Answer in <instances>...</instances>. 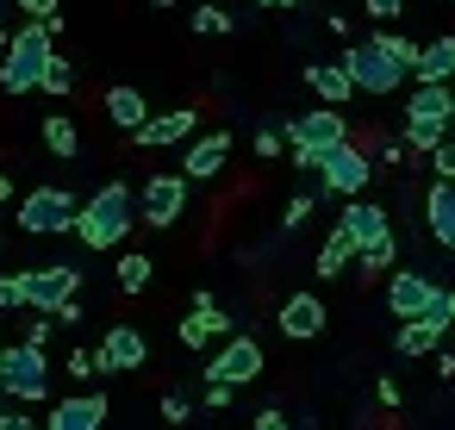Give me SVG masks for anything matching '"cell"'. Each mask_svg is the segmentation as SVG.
<instances>
[{
  "label": "cell",
  "instance_id": "obj_1",
  "mask_svg": "<svg viewBox=\"0 0 455 430\" xmlns=\"http://www.w3.org/2000/svg\"><path fill=\"white\" fill-rule=\"evenodd\" d=\"M132 219H138V194H132L125 181H107L88 206H76V225H69V231H76L88 250H113V243H125Z\"/></svg>",
  "mask_w": 455,
  "mask_h": 430
},
{
  "label": "cell",
  "instance_id": "obj_2",
  "mask_svg": "<svg viewBox=\"0 0 455 430\" xmlns=\"http://www.w3.org/2000/svg\"><path fill=\"white\" fill-rule=\"evenodd\" d=\"M51 38H57L51 20H32L26 32H13L7 51H0V88H7V94H32L38 76H44V63H51V51H57Z\"/></svg>",
  "mask_w": 455,
  "mask_h": 430
},
{
  "label": "cell",
  "instance_id": "obj_3",
  "mask_svg": "<svg viewBox=\"0 0 455 430\" xmlns=\"http://www.w3.org/2000/svg\"><path fill=\"white\" fill-rule=\"evenodd\" d=\"M343 69H349V82H355L362 94H399V88H405V76H411V69H405L380 38L349 44V51H343Z\"/></svg>",
  "mask_w": 455,
  "mask_h": 430
},
{
  "label": "cell",
  "instance_id": "obj_4",
  "mask_svg": "<svg viewBox=\"0 0 455 430\" xmlns=\"http://www.w3.org/2000/svg\"><path fill=\"white\" fill-rule=\"evenodd\" d=\"M281 138H287V150H293V169H318V156L337 150V144L349 138V125H343L337 107H324V113H299V119H287Z\"/></svg>",
  "mask_w": 455,
  "mask_h": 430
},
{
  "label": "cell",
  "instance_id": "obj_5",
  "mask_svg": "<svg viewBox=\"0 0 455 430\" xmlns=\"http://www.w3.org/2000/svg\"><path fill=\"white\" fill-rule=\"evenodd\" d=\"M0 393H13V399H44V393H51L44 343H13V349H0Z\"/></svg>",
  "mask_w": 455,
  "mask_h": 430
},
{
  "label": "cell",
  "instance_id": "obj_6",
  "mask_svg": "<svg viewBox=\"0 0 455 430\" xmlns=\"http://www.w3.org/2000/svg\"><path fill=\"white\" fill-rule=\"evenodd\" d=\"M76 194L69 187H32L26 200H20V225L32 231V237H57V231H69L76 225Z\"/></svg>",
  "mask_w": 455,
  "mask_h": 430
},
{
  "label": "cell",
  "instance_id": "obj_7",
  "mask_svg": "<svg viewBox=\"0 0 455 430\" xmlns=\"http://www.w3.org/2000/svg\"><path fill=\"white\" fill-rule=\"evenodd\" d=\"M387 306H393L399 318H449V293H443L436 281L411 275V268L387 281Z\"/></svg>",
  "mask_w": 455,
  "mask_h": 430
},
{
  "label": "cell",
  "instance_id": "obj_8",
  "mask_svg": "<svg viewBox=\"0 0 455 430\" xmlns=\"http://www.w3.org/2000/svg\"><path fill=\"white\" fill-rule=\"evenodd\" d=\"M181 212H188V175H150L144 194H138V219L156 225V231H169Z\"/></svg>",
  "mask_w": 455,
  "mask_h": 430
},
{
  "label": "cell",
  "instance_id": "obj_9",
  "mask_svg": "<svg viewBox=\"0 0 455 430\" xmlns=\"http://www.w3.org/2000/svg\"><path fill=\"white\" fill-rule=\"evenodd\" d=\"M368 169H374V163H368V156H362L349 138H343L337 150H324V156H318V175H324V187H331V194H343V200L368 187Z\"/></svg>",
  "mask_w": 455,
  "mask_h": 430
},
{
  "label": "cell",
  "instance_id": "obj_10",
  "mask_svg": "<svg viewBox=\"0 0 455 430\" xmlns=\"http://www.w3.org/2000/svg\"><path fill=\"white\" fill-rule=\"evenodd\" d=\"M76 287H82V275H76L69 262L32 268V275H26V306H32V312H57L63 299H76Z\"/></svg>",
  "mask_w": 455,
  "mask_h": 430
},
{
  "label": "cell",
  "instance_id": "obj_11",
  "mask_svg": "<svg viewBox=\"0 0 455 430\" xmlns=\"http://www.w3.org/2000/svg\"><path fill=\"white\" fill-rule=\"evenodd\" d=\"M194 125H200V113H144V125H132V138L144 144V150H169V144H188L194 138Z\"/></svg>",
  "mask_w": 455,
  "mask_h": 430
},
{
  "label": "cell",
  "instance_id": "obj_12",
  "mask_svg": "<svg viewBox=\"0 0 455 430\" xmlns=\"http://www.w3.org/2000/svg\"><path fill=\"white\" fill-rule=\"evenodd\" d=\"M144 362H150V343H144L138 324H113L100 337V368L107 374H125V368H144Z\"/></svg>",
  "mask_w": 455,
  "mask_h": 430
},
{
  "label": "cell",
  "instance_id": "obj_13",
  "mask_svg": "<svg viewBox=\"0 0 455 430\" xmlns=\"http://www.w3.org/2000/svg\"><path fill=\"white\" fill-rule=\"evenodd\" d=\"M262 362H268V355H262V343H256V337H231V343L212 355V380L243 386V380H256V374H262Z\"/></svg>",
  "mask_w": 455,
  "mask_h": 430
},
{
  "label": "cell",
  "instance_id": "obj_14",
  "mask_svg": "<svg viewBox=\"0 0 455 430\" xmlns=\"http://www.w3.org/2000/svg\"><path fill=\"white\" fill-rule=\"evenodd\" d=\"M225 156H231V131L194 138L188 156H181V175H188V181H212V175H225Z\"/></svg>",
  "mask_w": 455,
  "mask_h": 430
},
{
  "label": "cell",
  "instance_id": "obj_15",
  "mask_svg": "<svg viewBox=\"0 0 455 430\" xmlns=\"http://www.w3.org/2000/svg\"><path fill=\"white\" fill-rule=\"evenodd\" d=\"M107 411H113V405H107L100 393H76V399H63L44 424H51V430H100V424H107Z\"/></svg>",
  "mask_w": 455,
  "mask_h": 430
},
{
  "label": "cell",
  "instance_id": "obj_16",
  "mask_svg": "<svg viewBox=\"0 0 455 430\" xmlns=\"http://www.w3.org/2000/svg\"><path fill=\"white\" fill-rule=\"evenodd\" d=\"M424 219H430V237L443 250H455V181L449 175H436V187L424 194Z\"/></svg>",
  "mask_w": 455,
  "mask_h": 430
},
{
  "label": "cell",
  "instance_id": "obj_17",
  "mask_svg": "<svg viewBox=\"0 0 455 430\" xmlns=\"http://www.w3.org/2000/svg\"><path fill=\"white\" fill-rule=\"evenodd\" d=\"M405 125H443L449 131V82H418L411 107H405Z\"/></svg>",
  "mask_w": 455,
  "mask_h": 430
},
{
  "label": "cell",
  "instance_id": "obj_18",
  "mask_svg": "<svg viewBox=\"0 0 455 430\" xmlns=\"http://www.w3.org/2000/svg\"><path fill=\"white\" fill-rule=\"evenodd\" d=\"M337 231H343V237H349V250H355V243H368V237H380V231H393V225H387V212H380V206H368L362 194H349V206H343Z\"/></svg>",
  "mask_w": 455,
  "mask_h": 430
},
{
  "label": "cell",
  "instance_id": "obj_19",
  "mask_svg": "<svg viewBox=\"0 0 455 430\" xmlns=\"http://www.w3.org/2000/svg\"><path fill=\"white\" fill-rule=\"evenodd\" d=\"M324 318H331V312H324V299H312V293H293V299L281 306V330H287L293 343L318 337V330H324Z\"/></svg>",
  "mask_w": 455,
  "mask_h": 430
},
{
  "label": "cell",
  "instance_id": "obj_20",
  "mask_svg": "<svg viewBox=\"0 0 455 430\" xmlns=\"http://www.w3.org/2000/svg\"><path fill=\"white\" fill-rule=\"evenodd\" d=\"M443 330H449V318H399L393 349H399V355H436Z\"/></svg>",
  "mask_w": 455,
  "mask_h": 430
},
{
  "label": "cell",
  "instance_id": "obj_21",
  "mask_svg": "<svg viewBox=\"0 0 455 430\" xmlns=\"http://www.w3.org/2000/svg\"><path fill=\"white\" fill-rule=\"evenodd\" d=\"M411 76H418V82H455V38H430V44H418Z\"/></svg>",
  "mask_w": 455,
  "mask_h": 430
},
{
  "label": "cell",
  "instance_id": "obj_22",
  "mask_svg": "<svg viewBox=\"0 0 455 430\" xmlns=\"http://www.w3.org/2000/svg\"><path fill=\"white\" fill-rule=\"evenodd\" d=\"M306 82H312V94H318L324 107H343V100L355 94V82H349L343 63H306Z\"/></svg>",
  "mask_w": 455,
  "mask_h": 430
},
{
  "label": "cell",
  "instance_id": "obj_23",
  "mask_svg": "<svg viewBox=\"0 0 455 430\" xmlns=\"http://www.w3.org/2000/svg\"><path fill=\"white\" fill-rule=\"evenodd\" d=\"M219 330H231V318H225L219 306H194V312L181 318V343H188V349H206Z\"/></svg>",
  "mask_w": 455,
  "mask_h": 430
},
{
  "label": "cell",
  "instance_id": "obj_24",
  "mask_svg": "<svg viewBox=\"0 0 455 430\" xmlns=\"http://www.w3.org/2000/svg\"><path fill=\"white\" fill-rule=\"evenodd\" d=\"M144 113H150V107H144V94H138V88H113V94H107V119H113L119 131L144 125Z\"/></svg>",
  "mask_w": 455,
  "mask_h": 430
},
{
  "label": "cell",
  "instance_id": "obj_25",
  "mask_svg": "<svg viewBox=\"0 0 455 430\" xmlns=\"http://www.w3.org/2000/svg\"><path fill=\"white\" fill-rule=\"evenodd\" d=\"M44 150H51V156H63V163H69V156H76V150H82V131H76V125H69V119H63V113H51V119H44Z\"/></svg>",
  "mask_w": 455,
  "mask_h": 430
},
{
  "label": "cell",
  "instance_id": "obj_26",
  "mask_svg": "<svg viewBox=\"0 0 455 430\" xmlns=\"http://www.w3.org/2000/svg\"><path fill=\"white\" fill-rule=\"evenodd\" d=\"M393 250H399V243H393V231H380V237L355 243V256H349V262H362V275H380V268L393 262Z\"/></svg>",
  "mask_w": 455,
  "mask_h": 430
},
{
  "label": "cell",
  "instance_id": "obj_27",
  "mask_svg": "<svg viewBox=\"0 0 455 430\" xmlns=\"http://www.w3.org/2000/svg\"><path fill=\"white\" fill-rule=\"evenodd\" d=\"M349 256H355V250H349V237H343V231H331V237H324V250H318V275H324V281H337V275L349 268Z\"/></svg>",
  "mask_w": 455,
  "mask_h": 430
},
{
  "label": "cell",
  "instance_id": "obj_28",
  "mask_svg": "<svg viewBox=\"0 0 455 430\" xmlns=\"http://www.w3.org/2000/svg\"><path fill=\"white\" fill-rule=\"evenodd\" d=\"M150 275H156V268H150V256H138V250H125V256H119V293H144V287H150Z\"/></svg>",
  "mask_w": 455,
  "mask_h": 430
},
{
  "label": "cell",
  "instance_id": "obj_29",
  "mask_svg": "<svg viewBox=\"0 0 455 430\" xmlns=\"http://www.w3.org/2000/svg\"><path fill=\"white\" fill-rule=\"evenodd\" d=\"M38 88H44V94H69V88H76V69H69V63H63V57L51 51V63H44V76H38Z\"/></svg>",
  "mask_w": 455,
  "mask_h": 430
},
{
  "label": "cell",
  "instance_id": "obj_30",
  "mask_svg": "<svg viewBox=\"0 0 455 430\" xmlns=\"http://www.w3.org/2000/svg\"><path fill=\"white\" fill-rule=\"evenodd\" d=\"M237 20L231 13H219V0H200V13H194V32H231Z\"/></svg>",
  "mask_w": 455,
  "mask_h": 430
},
{
  "label": "cell",
  "instance_id": "obj_31",
  "mask_svg": "<svg viewBox=\"0 0 455 430\" xmlns=\"http://www.w3.org/2000/svg\"><path fill=\"white\" fill-rule=\"evenodd\" d=\"M443 138H449L443 125H405V144H411V150H424V156H430V150H436Z\"/></svg>",
  "mask_w": 455,
  "mask_h": 430
},
{
  "label": "cell",
  "instance_id": "obj_32",
  "mask_svg": "<svg viewBox=\"0 0 455 430\" xmlns=\"http://www.w3.org/2000/svg\"><path fill=\"white\" fill-rule=\"evenodd\" d=\"M26 306V275H0V312H20Z\"/></svg>",
  "mask_w": 455,
  "mask_h": 430
},
{
  "label": "cell",
  "instance_id": "obj_33",
  "mask_svg": "<svg viewBox=\"0 0 455 430\" xmlns=\"http://www.w3.org/2000/svg\"><path fill=\"white\" fill-rule=\"evenodd\" d=\"M69 374H76V380H94V374H107V368H100V349H76V355H69Z\"/></svg>",
  "mask_w": 455,
  "mask_h": 430
},
{
  "label": "cell",
  "instance_id": "obj_34",
  "mask_svg": "<svg viewBox=\"0 0 455 430\" xmlns=\"http://www.w3.org/2000/svg\"><path fill=\"white\" fill-rule=\"evenodd\" d=\"M430 169H436V175H449V181H455V131H449V138H443V144H436V150H430Z\"/></svg>",
  "mask_w": 455,
  "mask_h": 430
},
{
  "label": "cell",
  "instance_id": "obj_35",
  "mask_svg": "<svg viewBox=\"0 0 455 430\" xmlns=\"http://www.w3.org/2000/svg\"><path fill=\"white\" fill-rule=\"evenodd\" d=\"M374 38H380V44H387V51H393V57L411 69V57H418V44H411V38H399V32H374Z\"/></svg>",
  "mask_w": 455,
  "mask_h": 430
},
{
  "label": "cell",
  "instance_id": "obj_36",
  "mask_svg": "<svg viewBox=\"0 0 455 430\" xmlns=\"http://www.w3.org/2000/svg\"><path fill=\"white\" fill-rule=\"evenodd\" d=\"M281 150H287V138H281V131H268V125H262V131H256V156H262V163H275V156H281Z\"/></svg>",
  "mask_w": 455,
  "mask_h": 430
},
{
  "label": "cell",
  "instance_id": "obj_37",
  "mask_svg": "<svg viewBox=\"0 0 455 430\" xmlns=\"http://www.w3.org/2000/svg\"><path fill=\"white\" fill-rule=\"evenodd\" d=\"M306 219H312V200H306V194H293V200H287V212H281V225H287V231H299Z\"/></svg>",
  "mask_w": 455,
  "mask_h": 430
},
{
  "label": "cell",
  "instance_id": "obj_38",
  "mask_svg": "<svg viewBox=\"0 0 455 430\" xmlns=\"http://www.w3.org/2000/svg\"><path fill=\"white\" fill-rule=\"evenodd\" d=\"M231 393H237L231 380H212V374H206V411H225V405H231Z\"/></svg>",
  "mask_w": 455,
  "mask_h": 430
},
{
  "label": "cell",
  "instance_id": "obj_39",
  "mask_svg": "<svg viewBox=\"0 0 455 430\" xmlns=\"http://www.w3.org/2000/svg\"><path fill=\"white\" fill-rule=\"evenodd\" d=\"M399 7H405V0H362V13H368V20H380V26H387V20H399Z\"/></svg>",
  "mask_w": 455,
  "mask_h": 430
},
{
  "label": "cell",
  "instance_id": "obj_40",
  "mask_svg": "<svg viewBox=\"0 0 455 430\" xmlns=\"http://www.w3.org/2000/svg\"><path fill=\"white\" fill-rule=\"evenodd\" d=\"M163 418H169V424H188V418H194V405H188L181 393H169V399H163Z\"/></svg>",
  "mask_w": 455,
  "mask_h": 430
},
{
  "label": "cell",
  "instance_id": "obj_41",
  "mask_svg": "<svg viewBox=\"0 0 455 430\" xmlns=\"http://www.w3.org/2000/svg\"><path fill=\"white\" fill-rule=\"evenodd\" d=\"M20 7H26L32 20H57V0H20Z\"/></svg>",
  "mask_w": 455,
  "mask_h": 430
},
{
  "label": "cell",
  "instance_id": "obj_42",
  "mask_svg": "<svg viewBox=\"0 0 455 430\" xmlns=\"http://www.w3.org/2000/svg\"><path fill=\"white\" fill-rule=\"evenodd\" d=\"M0 200H13V181H7V175H0Z\"/></svg>",
  "mask_w": 455,
  "mask_h": 430
},
{
  "label": "cell",
  "instance_id": "obj_43",
  "mask_svg": "<svg viewBox=\"0 0 455 430\" xmlns=\"http://www.w3.org/2000/svg\"><path fill=\"white\" fill-rule=\"evenodd\" d=\"M449 131H455V88H449Z\"/></svg>",
  "mask_w": 455,
  "mask_h": 430
},
{
  "label": "cell",
  "instance_id": "obj_44",
  "mask_svg": "<svg viewBox=\"0 0 455 430\" xmlns=\"http://www.w3.org/2000/svg\"><path fill=\"white\" fill-rule=\"evenodd\" d=\"M262 7H293V0H262Z\"/></svg>",
  "mask_w": 455,
  "mask_h": 430
},
{
  "label": "cell",
  "instance_id": "obj_45",
  "mask_svg": "<svg viewBox=\"0 0 455 430\" xmlns=\"http://www.w3.org/2000/svg\"><path fill=\"white\" fill-rule=\"evenodd\" d=\"M449 324H455V293H449Z\"/></svg>",
  "mask_w": 455,
  "mask_h": 430
},
{
  "label": "cell",
  "instance_id": "obj_46",
  "mask_svg": "<svg viewBox=\"0 0 455 430\" xmlns=\"http://www.w3.org/2000/svg\"><path fill=\"white\" fill-rule=\"evenodd\" d=\"M150 7H175V0H150Z\"/></svg>",
  "mask_w": 455,
  "mask_h": 430
},
{
  "label": "cell",
  "instance_id": "obj_47",
  "mask_svg": "<svg viewBox=\"0 0 455 430\" xmlns=\"http://www.w3.org/2000/svg\"><path fill=\"white\" fill-rule=\"evenodd\" d=\"M0 51H7V26H0Z\"/></svg>",
  "mask_w": 455,
  "mask_h": 430
},
{
  "label": "cell",
  "instance_id": "obj_48",
  "mask_svg": "<svg viewBox=\"0 0 455 430\" xmlns=\"http://www.w3.org/2000/svg\"><path fill=\"white\" fill-rule=\"evenodd\" d=\"M449 7H455V0H449Z\"/></svg>",
  "mask_w": 455,
  "mask_h": 430
}]
</instances>
